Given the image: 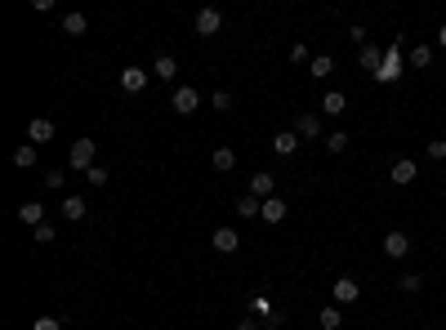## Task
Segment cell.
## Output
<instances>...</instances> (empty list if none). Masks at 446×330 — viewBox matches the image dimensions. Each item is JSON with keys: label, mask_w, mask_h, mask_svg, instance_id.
I'll list each match as a JSON object with an SVG mask.
<instances>
[{"label": "cell", "mask_w": 446, "mask_h": 330, "mask_svg": "<svg viewBox=\"0 0 446 330\" xmlns=\"http://www.w3.org/2000/svg\"><path fill=\"white\" fill-rule=\"evenodd\" d=\"M148 76H152V72H143V68H125V72H121V90H125V94H143L148 90Z\"/></svg>", "instance_id": "obj_9"}, {"label": "cell", "mask_w": 446, "mask_h": 330, "mask_svg": "<svg viewBox=\"0 0 446 330\" xmlns=\"http://www.w3.org/2000/svg\"><path fill=\"white\" fill-rule=\"evenodd\" d=\"M85 27H90V18H85V14H63V32H68V36H85Z\"/></svg>", "instance_id": "obj_24"}, {"label": "cell", "mask_w": 446, "mask_h": 330, "mask_svg": "<svg viewBox=\"0 0 446 330\" xmlns=\"http://www.w3.org/2000/svg\"><path fill=\"white\" fill-rule=\"evenodd\" d=\"M388 178H393L397 187H406V183H415V178H420V165H415L411 156H402V161H393V169H388Z\"/></svg>", "instance_id": "obj_5"}, {"label": "cell", "mask_w": 446, "mask_h": 330, "mask_svg": "<svg viewBox=\"0 0 446 330\" xmlns=\"http://www.w3.org/2000/svg\"><path fill=\"white\" fill-rule=\"evenodd\" d=\"M170 107H174L179 116H192V112L201 107V94H196L192 85H179V90H174V99H170Z\"/></svg>", "instance_id": "obj_3"}, {"label": "cell", "mask_w": 446, "mask_h": 330, "mask_svg": "<svg viewBox=\"0 0 446 330\" xmlns=\"http://www.w3.org/2000/svg\"><path fill=\"white\" fill-rule=\"evenodd\" d=\"M402 54H406V41L397 36V41L388 45V54H384V68L375 72V81H379V85H393V81H402Z\"/></svg>", "instance_id": "obj_1"}, {"label": "cell", "mask_w": 446, "mask_h": 330, "mask_svg": "<svg viewBox=\"0 0 446 330\" xmlns=\"http://www.w3.org/2000/svg\"><path fill=\"white\" fill-rule=\"evenodd\" d=\"M348 41H357V45H366V27H362V23H353V27H348Z\"/></svg>", "instance_id": "obj_35"}, {"label": "cell", "mask_w": 446, "mask_h": 330, "mask_svg": "<svg viewBox=\"0 0 446 330\" xmlns=\"http://www.w3.org/2000/svg\"><path fill=\"white\" fill-rule=\"evenodd\" d=\"M321 112H326V116H344V112H348V94L330 90L326 99H321Z\"/></svg>", "instance_id": "obj_16"}, {"label": "cell", "mask_w": 446, "mask_h": 330, "mask_svg": "<svg viewBox=\"0 0 446 330\" xmlns=\"http://www.w3.org/2000/svg\"><path fill=\"white\" fill-rule=\"evenodd\" d=\"M36 241H41V246H50V241H54V223H41V228H36Z\"/></svg>", "instance_id": "obj_34"}, {"label": "cell", "mask_w": 446, "mask_h": 330, "mask_svg": "<svg viewBox=\"0 0 446 330\" xmlns=\"http://www.w3.org/2000/svg\"><path fill=\"white\" fill-rule=\"evenodd\" d=\"M32 330H63V322H59V317H36Z\"/></svg>", "instance_id": "obj_33"}, {"label": "cell", "mask_w": 446, "mask_h": 330, "mask_svg": "<svg viewBox=\"0 0 446 330\" xmlns=\"http://www.w3.org/2000/svg\"><path fill=\"white\" fill-rule=\"evenodd\" d=\"M250 196H259V201H268V196H277V178H272L268 169H259V174H250Z\"/></svg>", "instance_id": "obj_7"}, {"label": "cell", "mask_w": 446, "mask_h": 330, "mask_svg": "<svg viewBox=\"0 0 446 330\" xmlns=\"http://www.w3.org/2000/svg\"><path fill=\"white\" fill-rule=\"evenodd\" d=\"M152 76H161V81H174V76H179V63L170 59V54H161V59L152 63Z\"/></svg>", "instance_id": "obj_21"}, {"label": "cell", "mask_w": 446, "mask_h": 330, "mask_svg": "<svg viewBox=\"0 0 446 330\" xmlns=\"http://www.w3.org/2000/svg\"><path fill=\"white\" fill-rule=\"evenodd\" d=\"M210 107H214V112H232V94H227V90H214Z\"/></svg>", "instance_id": "obj_29"}, {"label": "cell", "mask_w": 446, "mask_h": 330, "mask_svg": "<svg viewBox=\"0 0 446 330\" xmlns=\"http://www.w3.org/2000/svg\"><path fill=\"white\" fill-rule=\"evenodd\" d=\"M406 63H411V68H429L433 63V45H411V50H406Z\"/></svg>", "instance_id": "obj_20"}, {"label": "cell", "mask_w": 446, "mask_h": 330, "mask_svg": "<svg viewBox=\"0 0 446 330\" xmlns=\"http://www.w3.org/2000/svg\"><path fill=\"white\" fill-rule=\"evenodd\" d=\"M50 138H54V121L50 116H36L32 125H27V143H32V147L36 143H50Z\"/></svg>", "instance_id": "obj_10"}, {"label": "cell", "mask_w": 446, "mask_h": 330, "mask_svg": "<svg viewBox=\"0 0 446 330\" xmlns=\"http://www.w3.org/2000/svg\"><path fill=\"white\" fill-rule=\"evenodd\" d=\"M236 214H241V219H259L263 201H259V196H250V192H241V196H236Z\"/></svg>", "instance_id": "obj_15"}, {"label": "cell", "mask_w": 446, "mask_h": 330, "mask_svg": "<svg viewBox=\"0 0 446 330\" xmlns=\"http://www.w3.org/2000/svg\"><path fill=\"white\" fill-rule=\"evenodd\" d=\"M295 134L308 138V143H317V138H321V116H317V112H303V116H295Z\"/></svg>", "instance_id": "obj_6"}, {"label": "cell", "mask_w": 446, "mask_h": 330, "mask_svg": "<svg viewBox=\"0 0 446 330\" xmlns=\"http://www.w3.org/2000/svg\"><path fill=\"white\" fill-rule=\"evenodd\" d=\"M384 254H388V259H406V254H411V237L393 228V232L384 237Z\"/></svg>", "instance_id": "obj_8"}, {"label": "cell", "mask_w": 446, "mask_h": 330, "mask_svg": "<svg viewBox=\"0 0 446 330\" xmlns=\"http://www.w3.org/2000/svg\"><path fill=\"white\" fill-rule=\"evenodd\" d=\"M326 147H330V152H344V147H348V134H344V130H330V134H326Z\"/></svg>", "instance_id": "obj_28"}, {"label": "cell", "mask_w": 446, "mask_h": 330, "mask_svg": "<svg viewBox=\"0 0 446 330\" xmlns=\"http://www.w3.org/2000/svg\"><path fill=\"white\" fill-rule=\"evenodd\" d=\"M299 143H303V138L295 134V130H281V134L272 138V152H277V156H295V152H299Z\"/></svg>", "instance_id": "obj_13"}, {"label": "cell", "mask_w": 446, "mask_h": 330, "mask_svg": "<svg viewBox=\"0 0 446 330\" xmlns=\"http://www.w3.org/2000/svg\"><path fill=\"white\" fill-rule=\"evenodd\" d=\"M85 183H90V187H103V183H108V169H103V165L85 169Z\"/></svg>", "instance_id": "obj_30"}, {"label": "cell", "mask_w": 446, "mask_h": 330, "mask_svg": "<svg viewBox=\"0 0 446 330\" xmlns=\"http://www.w3.org/2000/svg\"><path fill=\"white\" fill-rule=\"evenodd\" d=\"M429 156H433V161H446V138H433V143H429Z\"/></svg>", "instance_id": "obj_32"}, {"label": "cell", "mask_w": 446, "mask_h": 330, "mask_svg": "<svg viewBox=\"0 0 446 330\" xmlns=\"http://www.w3.org/2000/svg\"><path fill=\"white\" fill-rule=\"evenodd\" d=\"M263 322H254V317H245V322H236V330H259Z\"/></svg>", "instance_id": "obj_36"}, {"label": "cell", "mask_w": 446, "mask_h": 330, "mask_svg": "<svg viewBox=\"0 0 446 330\" xmlns=\"http://www.w3.org/2000/svg\"><path fill=\"white\" fill-rule=\"evenodd\" d=\"M223 27V14L219 9H201V14H196V36H214Z\"/></svg>", "instance_id": "obj_12"}, {"label": "cell", "mask_w": 446, "mask_h": 330, "mask_svg": "<svg viewBox=\"0 0 446 330\" xmlns=\"http://www.w3.org/2000/svg\"><path fill=\"white\" fill-rule=\"evenodd\" d=\"M14 165H18V169H32V165H36V147H32V143H23V147L14 152Z\"/></svg>", "instance_id": "obj_27"}, {"label": "cell", "mask_w": 446, "mask_h": 330, "mask_svg": "<svg viewBox=\"0 0 446 330\" xmlns=\"http://www.w3.org/2000/svg\"><path fill=\"white\" fill-rule=\"evenodd\" d=\"M357 295H362V286H357L353 277H339L335 286H330V299H335L339 308H344V304H357Z\"/></svg>", "instance_id": "obj_4"}, {"label": "cell", "mask_w": 446, "mask_h": 330, "mask_svg": "<svg viewBox=\"0 0 446 330\" xmlns=\"http://www.w3.org/2000/svg\"><path fill=\"white\" fill-rule=\"evenodd\" d=\"M330 72H335V59H330V54H317V59H312V81H326Z\"/></svg>", "instance_id": "obj_26"}, {"label": "cell", "mask_w": 446, "mask_h": 330, "mask_svg": "<svg viewBox=\"0 0 446 330\" xmlns=\"http://www.w3.org/2000/svg\"><path fill=\"white\" fill-rule=\"evenodd\" d=\"M210 165H214V169H219V174H227V169H232V165H236V152H232V147H214V156H210Z\"/></svg>", "instance_id": "obj_22"}, {"label": "cell", "mask_w": 446, "mask_h": 330, "mask_svg": "<svg viewBox=\"0 0 446 330\" xmlns=\"http://www.w3.org/2000/svg\"><path fill=\"white\" fill-rule=\"evenodd\" d=\"M317 326H321V330H339V326H344V313H339V304L321 308V313H317Z\"/></svg>", "instance_id": "obj_19"}, {"label": "cell", "mask_w": 446, "mask_h": 330, "mask_svg": "<svg viewBox=\"0 0 446 330\" xmlns=\"http://www.w3.org/2000/svg\"><path fill=\"white\" fill-rule=\"evenodd\" d=\"M438 45H442V50H446V27H438Z\"/></svg>", "instance_id": "obj_37"}, {"label": "cell", "mask_w": 446, "mask_h": 330, "mask_svg": "<svg viewBox=\"0 0 446 330\" xmlns=\"http://www.w3.org/2000/svg\"><path fill=\"white\" fill-rule=\"evenodd\" d=\"M420 286H424L420 272H402V277H397V290H402V295H420Z\"/></svg>", "instance_id": "obj_25"}, {"label": "cell", "mask_w": 446, "mask_h": 330, "mask_svg": "<svg viewBox=\"0 0 446 330\" xmlns=\"http://www.w3.org/2000/svg\"><path fill=\"white\" fill-rule=\"evenodd\" d=\"M68 165L81 169V174H85V169H94V165H99V143H94V138H76L72 152H68Z\"/></svg>", "instance_id": "obj_2"}, {"label": "cell", "mask_w": 446, "mask_h": 330, "mask_svg": "<svg viewBox=\"0 0 446 330\" xmlns=\"http://www.w3.org/2000/svg\"><path fill=\"white\" fill-rule=\"evenodd\" d=\"M63 183H68L63 169H50V174H45V187H54V192H63Z\"/></svg>", "instance_id": "obj_31"}, {"label": "cell", "mask_w": 446, "mask_h": 330, "mask_svg": "<svg viewBox=\"0 0 446 330\" xmlns=\"http://www.w3.org/2000/svg\"><path fill=\"white\" fill-rule=\"evenodd\" d=\"M85 214H90V210H85V196H63V219H68V223H81Z\"/></svg>", "instance_id": "obj_17"}, {"label": "cell", "mask_w": 446, "mask_h": 330, "mask_svg": "<svg viewBox=\"0 0 446 330\" xmlns=\"http://www.w3.org/2000/svg\"><path fill=\"white\" fill-rule=\"evenodd\" d=\"M18 219H23L27 228L36 232V228L45 223V205H41V201H23V205H18Z\"/></svg>", "instance_id": "obj_14"}, {"label": "cell", "mask_w": 446, "mask_h": 330, "mask_svg": "<svg viewBox=\"0 0 446 330\" xmlns=\"http://www.w3.org/2000/svg\"><path fill=\"white\" fill-rule=\"evenodd\" d=\"M259 219H263V223H281V219H286V201H281V196H268Z\"/></svg>", "instance_id": "obj_18"}, {"label": "cell", "mask_w": 446, "mask_h": 330, "mask_svg": "<svg viewBox=\"0 0 446 330\" xmlns=\"http://www.w3.org/2000/svg\"><path fill=\"white\" fill-rule=\"evenodd\" d=\"M362 68H366V72H371V76H375V72H379V68H384V54H379V50H375V45H362Z\"/></svg>", "instance_id": "obj_23"}, {"label": "cell", "mask_w": 446, "mask_h": 330, "mask_svg": "<svg viewBox=\"0 0 446 330\" xmlns=\"http://www.w3.org/2000/svg\"><path fill=\"white\" fill-rule=\"evenodd\" d=\"M210 250H219V254H232V250H241V237H236V228H219L210 237Z\"/></svg>", "instance_id": "obj_11"}]
</instances>
